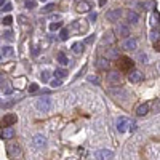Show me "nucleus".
<instances>
[{"label":"nucleus","instance_id":"1","mask_svg":"<svg viewBox=\"0 0 160 160\" xmlns=\"http://www.w3.org/2000/svg\"><path fill=\"white\" fill-rule=\"evenodd\" d=\"M117 66H118L120 71H130V69H133L135 62H133L130 58H127V56H118L117 58Z\"/></svg>","mask_w":160,"mask_h":160},{"label":"nucleus","instance_id":"2","mask_svg":"<svg viewBox=\"0 0 160 160\" xmlns=\"http://www.w3.org/2000/svg\"><path fill=\"white\" fill-rule=\"evenodd\" d=\"M37 108H38V111H42V112H48V111L51 109V99H50V98L38 99V101H37Z\"/></svg>","mask_w":160,"mask_h":160},{"label":"nucleus","instance_id":"3","mask_svg":"<svg viewBox=\"0 0 160 160\" xmlns=\"http://www.w3.org/2000/svg\"><path fill=\"white\" fill-rule=\"evenodd\" d=\"M128 125H130V120L127 117H120L117 120V130H118V133H125L128 130Z\"/></svg>","mask_w":160,"mask_h":160},{"label":"nucleus","instance_id":"4","mask_svg":"<svg viewBox=\"0 0 160 160\" xmlns=\"http://www.w3.org/2000/svg\"><path fill=\"white\" fill-rule=\"evenodd\" d=\"M128 80L131 83H139V82L144 80V74L139 72V71H131V74L128 75Z\"/></svg>","mask_w":160,"mask_h":160},{"label":"nucleus","instance_id":"5","mask_svg":"<svg viewBox=\"0 0 160 160\" xmlns=\"http://www.w3.org/2000/svg\"><path fill=\"white\" fill-rule=\"evenodd\" d=\"M120 15H122V10H117L115 8V10H111V11L106 13V19L111 21V22H115V21H118Z\"/></svg>","mask_w":160,"mask_h":160},{"label":"nucleus","instance_id":"6","mask_svg":"<svg viewBox=\"0 0 160 160\" xmlns=\"http://www.w3.org/2000/svg\"><path fill=\"white\" fill-rule=\"evenodd\" d=\"M114 157V152L109 151V149H101L96 152V158L98 160H111Z\"/></svg>","mask_w":160,"mask_h":160},{"label":"nucleus","instance_id":"7","mask_svg":"<svg viewBox=\"0 0 160 160\" xmlns=\"http://www.w3.org/2000/svg\"><path fill=\"white\" fill-rule=\"evenodd\" d=\"M16 122H18V117H16L15 114H7V115H3V118H2V125H3V127H10V125L16 123Z\"/></svg>","mask_w":160,"mask_h":160},{"label":"nucleus","instance_id":"8","mask_svg":"<svg viewBox=\"0 0 160 160\" xmlns=\"http://www.w3.org/2000/svg\"><path fill=\"white\" fill-rule=\"evenodd\" d=\"M32 141H34V146H35L37 149H43L45 146H47V139H45L43 135H35Z\"/></svg>","mask_w":160,"mask_h":160},{"label":"nucleus","instance_id":"9","mask_svg":"<svg viewBox=\"0 0 160 160\" xmlns=\"http://www.w3.org/2000/svg\"><path fill=\"white\" fill-rule=\"evenodd\" d=\"M136 47H138V42H136L135 38H127L125 42L122 43V48H123V50H128V51L136 50Z\"/></svg>","mask_w":160,"mask_h":160},{"label":"nucleus","instance_id":"10","mask_svg":"<svg viewBox=\"0 0 160 160\" xmlns=\"http://www.w3.org/2000/svg\"><path fill=\"white\" fill-rule=\"evenodd\" d=\"M8 154L13 157V155H19L21 154V148H19V144H16V142H11V144H8Z\"/></svg>","mask_w":160,"mask_h":160},{"label":"nucleus","instance_id":"11","mask_svg":"<svg viewBox=\"0 0 160 160\" xmlns=\"http://www.w3.org/2000/svg\"><path fill=\"white\" fill-rule=\"evenodd\" d=\"M115 32H117L120 37H127V35H130V29L127 28L125 24H118V26H117V29H115Z\"/></svg>","mask_w":160,"mask_h":160},{"label":"nucleus","instance_id":"12","mask_svg":"<svg viewBox=\"0 0 160 160\" xmlns=\"http://www.w3.org/2000/svg\"><path fill=\"white\" fill-rule=\"evenodd\" d=\"M148 112H149V104H148V102H144V104H139V106H138V109H136V115L144 117Z\"/></svg>","mask_w":160,"mask_h":160},{"label":"nucleus","instance_id":"13","mask_svg":"<svg viewBox=\"0 0 160 160\" xmlns=\"http://www.w3.org/2000/svg\"><path fill=\"white\" fill-rule=\"evenodd\" d=\"M83 50H85V42H77V43L72 45V51L75 55H82Z\"/></svg>","mask_w":160,"mask_h":160},{"label":"nucleus","instance_id":"14","mask_svg":"<svg viewBox=\"0 0 160 160\" xmlns=\"http://www.w3.org/2000/svg\"><path fill=\"white\" fill-rule=\"evenodd\" d=\"M91 10V5L88 3V2H78L77 3V11L78 13H87V11H90Z\"/></svg>","mask_w":160,"mask_h":160},{"label":"nucleus","instance_id":"15","mask_svg":"<svg viewBox=\"0 0 160 160\" xmlns=\"http://www.w3.org/2000/svg\"><path fill=\"white\" fill-rule=\"evenodd\" d=\"M13 136H15V130H13V128L5 127V128L2 130V138H3V139H10V138H13Z\"/></svg>","mask_w":160,"mask_h":160},{"label":"nucleus","instance_id":"16","mask_svg":"<svg viewBox=\"0 0 160 160\" xmlns=\"http://www.w3.org/2000/svg\"><path fill=\"white\" fill-rule=\"evenodd\" d=\"M96 66H98V69L106 71V69L109 68V59H108V58H99L98 62H96Z\"/></svg>","mask_w":160,"mask_h":160},{"label":"nucleus","instance_id":"17","mask_svg":"<svg viewBox=\"0 0 160 160\" xmlns=\"http://www.w3.org/2000/svg\"><path fill=\"white\" fill-rule=\"evenodd\" d=\"M58 61H59V64H62V66H68V64H69V58L66 56L64 51H59V53H58Z\"/></svg>","mask_w":160,"mask_h":160},{"label":"nucleus","instance_id":"18","mask_svg":"<svg viewBox=\"0 0 160 160\" xmlns=\"http://www.w3.org/2000/svg\"><path fill=\"white\" fill-rule=\"evenodd\" d=\"M127 18H128V21H130L131 24H136V22L139 21V16H138V13H135V11H128Z\"/></svg>","mask_w":160,"mask_h":160},{"label":"nucleus","instance_id":"19","mask_svg":"<svg viewBox=\"0 0 160 160\" xmlns=\"http://www.w3.org/2000/svg\"><path fill=\"white\" fill-rule=\"evenodd\" d=\"M108 80H109L111 83H118L120 82V74L118 72H111L108 75Z\"/></svg>","mask_w":160,"mask_h":160},{"label":"nucleus","instance_id":"20","mask_svg":"<svg viewBox=\"0 0 160 160\" xmlns=\"http://www.w3.org/2000/svg\"><path fill=\"white\" fill-rule=\"evenodd\" d=\"M2 91L5 93V95H10V93L13 91L11 87H10V83L7 82V80H3V77H2Z\"/></svg>","mask_w":160,"mask_h":160},{"label":"nucleus","instance_id":"21","mask_svg":"<svg viewBox=\"0 0 160 160\" xmlns=\"http://www.w3.org/2000/svg\"><path fill=\"white\" fill-rule=\"evenodd\" d=\"M114 40H115V37L112 35V32H108V34L104 35V38H102V42H104V43H112Z\"/></svg>","mask_w":160,"mask_h":160},{"label":"nucleus","instance_id":"22","mask_svg":"<svg viewBox=\"0 0 160 160\" xmlns=\"http://www.w3.org/2000/svg\"><path fill=\"white\" fill-rule=\"evenodd\" d=\"M11 55H13V48H11V47H3V48H2V58L11 56Z\"/></svg>","mask_w":160,"mask_h":160},{"label":"nucleus","instance_id":"23","mask_svg":"<svg viewBox=\"0 0 160 160\" xmlns=\"http://www.w3.org/2000/svg\"><path fill=\"white\" fill-rule=\"evenodd\" d=\"M55 75H56L58 78H64L66 75H68V71H64V69H56V71H55Z\"/></svg>","mask_w":160,"mask_h":160},{"label":"nucleus","instance_id":"24","mask_svg":"<svg viewBox=\"0 0 160 160\" xmlns=\"http://www.w3.org/2000/svg\"><path fill=\"white\" fill-rule=\"evenodd\" d=\"M51 10H55V3H48V5H45V7L42 8V13H43V15H47V13H50Z\"/></svg>","mask_w":160,"mask_h":160},{"label":"nucleus","instance_id":"25","mask_svg":"<svg viewBox=\"0 0 160 160\" xmlns=\"http://www.w3.org/2000/svg\"><path fill=\"white\" fill-rule=\"evenodd\" d=\"M40 78H42V82H48V80H50V72H48V71H42V74H40Z\"/></svg>","mask_w":160,"mask_h":160},{"label":"nucleus","instance_id":"26","mask_svg":"<svg viewBox=\"0 0 160 160\" xmlns=\"http://www.w3.org/2000/svg\"><path fill=\"white\" fill-rule=\"evenodd\" d=\"M59 28H62V22H51L50 24V31H58Z\"/></svg>","mask_w":160,"mask_h":160},{"label":"nucleus","instance_id":"27","mask_svg":"<svg viewBox=\"0 0 160 160\" xmlns=\"http://www.w3.org/2000/svg\"><path fill=\"white\" fill-rule=\"evenodd\" d=\"M61 83H62V82H61V78L56 77V78H53V80H51V83H50V85H51L53 88H56V87H61Z\"/></svg>","mask_w":160,"mask_h":160},{"label":"nucleus","instance_id":"28","mask_svg":"<svg viewBox=\"0 0 160 160\" xmlns=\"http://www.w3.org/2000/svg\"><path fill=\"white\" fill-rule=\"evenodd\" d=\"M59 38H61V40H68V38H69V31H68V29H62L61 34H59Z\"/></svg>","mask_w":160,"mask_h":160},{"label":"nucleus","instance_id":"29","mask_svg":"<svg viewBox=\"0 0 160 160\" xmlns=\"http://www.w3.org/2000/svg\"><path fill=\"white\" fill-rule=\"evenodd\" d=\"M3 38L8 40V42H11V40H13V32L11 31H5L3 32Z\"/></svg>","mask_w":160,"mask_h":160},{"label":"nucleus","instance_id":"30","mask_svg":"<svg viewBox=\"0 0 160 160\" xmlns=\"http://www.w3.org/2000/svg\"><path fill=\"white\" fill-rule=\"evenodd\" d=\"M13 22V18L11 16H5L3 19H2V24H5V26H10Z\"/></svg>","mask_w":160,"mask_h":160},{"label":"nucleus","instance_id":"31","mask_svg":"<svg viewBox=\"0 0 160 160\" xmlns=\"http://www.w3.org/2000/svg\"><path fill=\"white\" fill-rule=\"evenodd\" d=\"M2 11H5V13H8V11H11V3L10 2H7L3 7H2Z\"/></svg>","mask_w":160,"mask_h":160},{"label":"nucleus","instance_id":"32","mask_svg":"<svg viewBox=\"0 0 160 160\" xmlns=\"http://www.w3.org/2000/svg\"><path fill=\"white\" fill-rule=\"evenodd\" d=\"M24 5H26V8H35V2H34V0H28Z\"/></svg>","mask_w":160,"mask_h":160},{"label":"nucleus","instance_id":"33","mask_svg":"<svg viewBox=\"0 0 160 160\" xmlns=\"http://www.w3.org/2000/svg\"><path fill=\"white\" fill-rule=\"evenodd\" d=\"M158 34H160V32H158V31H155V29H154V31H151V40L158 38Z\"/></svg>","mask_w":160,"mask_h":160},{"label":"nucleus","instance_id":"34","mask_svg":"<svg viewBox=\"0 0 160 160\" xmlns=\"http://www.w3.org/2000/svg\"><path fill=\"white\" fill-rule=\"evenodd\" d=\"M95 38H96V37H95V34L90 35V37H87V38H85V43H93V42H95Z\"/></svg>","mask_w":160,"mask_h":160},{"label":"nucleus","instance_id":"35","mask_svg":"<svg viewBox=\"0 0 160 160\" xmlns=\"http://www.w3.org/2000/svg\"><path fill=\"white\" fill-rule=\"evenodd\" d=\"M37 90H38V87H37L35 83H31V85H29V91H31V93H35Z\"/></svg>","mask_w":160,"mask_h":160},{"label":"nucleus","instance_id":"36","mask_svg":"<svg viewBox=\"0 0 160 160\" xmlns=\"http://www.w3.org/2000/svg\"><path fill=\"white\" fill-rule=\"evenodd\" d=\"M139 59L142 62H148V55H146V53H139Z\"/></svg>","mask_w":160,"mask_h":160},{"label":"nucleus","instance_id":"37","mask_svg":"<svg viewBox=\"0 0 160 160\" xmlns=\"http://www.w3.org/2000/svg\"><path fill=\"white\" fill-rule=\"evenodd\" d=\"M88 80H90V82H93V83H99V78L98 77H93V75H90Z\"/></svg>","mask_w":160,"mask_h":160},{"label":"nucleus","instance_id":"38","mask_svg":"<svg viewBox=\"0 0 160 160\" xmlns=\"http://www.w3.org/2000/svg\"><path fill=\"white\" fill-rule=\"evenodd\" d=\"M96 18H98L96 13H90V16H88V19H90V21H96Z\"/></svg>","mask_w":160,"mask_h":160},{"label":"nucleus","instance_id":"39","mask_svg":"<svg viewBox=\"0 0 160 160\" xmlns=\"http://www.w3.org/2000/svg\"><path fill=\"white\" fill-rule=\"evenodd\" d=\"M32 55H34V56H37V55H38V48H37V47H34V50H32Z\"/></svg>","mask_w":160,"mask_h":160},{"label":"nucleus","instance_id":"40","mask_svg":"<svg viewBox=\"0 0 160 160\" xmlns=\"http://www.w3.org/2000/svg\"><path fill=\"white\" fill-rule=\"evenodd\" d=\"M106 2H108V0H98V3H99V7H104V5H106Z\"/></svg>","mask_w":160,"mask_h":160},{"label":"nucleus","instance_id":"41","mask_svg":"<svg viewBox=\"0 0 160 160\" xmlns=\"http://www.w3.org/2000/svg\"><path fill=\"white\" fill-rule=\"evenodd\" d=\"M155 51H160V40L155 42Z\"/></svg>","mask_w":160,"mask_h":160},{"label":"nucleus","instance_id":"42","mask_svg":"<svg viewBox=\"0 0 160 160\" xmlns=\"http://www.w3.org/2000/svg\"><path fill=\"white\" fill-rule=\"evenodd\" d=\"M109 55H111V56H115V55H117V51H115V50H111V51H109Z\"/></svg>","mask_w":160,"mask_h":160},{"label":"nucleus","instance_id":"43","mask_svg":"<svg viewBox=\"0 0 160 160\" xmlns=\"http://www.w3.org/2000/svg\"><path fill=\"white\" fill-rule=\"evenodd\" d=\"M3 3H7L5 0H0V7H3Z\"/></svg>","mask_w":160,"mask_h":160},{"label":"nucleus","instance_id":"44","mask_svg":"<svg viewBox=\"0 0 160 160\" xmlns=\"http://www.w3.org/2000/svg\"><path fill=\"white\" fill-rule=\"evenodd\" d=\"M40 2H50V0H40Z\"/></svg>","mask_w":160,"mask_h":160}]
</instances>
